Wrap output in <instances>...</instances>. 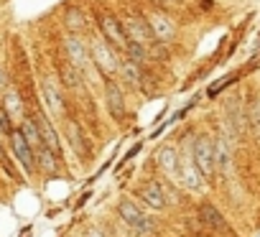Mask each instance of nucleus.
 <instances>
[{
    "instance_id": "nucleus-17",
    "label": "nucleus",
    "mask_w": 260,
    "mask_h": 237,
    "mask_svg": "<svg viewBox=\"0 0 260 237\" xmlns=\"http://www.w3.org/2000/svg\"><path fill=\"white\" fill-rule=\"evenodd\" d=\"M21 136L26 138V143L34 148V153L41 148V133H39V125H36V120H34V117H23V120H21Z\"/></svg>"
},
{
    "instance_id": "nucleus-1",
    "label": "nucleus",
    "mask_w": 260,
    "mask_h": 237,
    "mask_svg": "<svg viewBox=\"0 0 260 237\" xmlns=\"http://www.w3.org/2000/svg\"><path fill=\"white\" fill-rule=\"evenodd\" d=\"M117 214L130 224V229H133L136 234H143L146 237V234H153V229H156V222L148 214H143V209H138V204L130 201V199H120Z\"/></svg>"
},
{
    "instance_id": "nucleus-19",
    "label": "nucleus",
    "mask_w": 260,
    "mask_h": 237,
    "mask_svg": "<svg viewBox=\"0 0 260 237\" xmlns=\"http://www.w3.org/2000/svg\"><path fill=\"white\" fill-rule=\"evenodd\" d=\"M0 107L8 112V117H21V115H23V102H21L18 92H13V89H8V92L3 94V102H0Z\"/></svg>"
},
{
    "instance_id": "nucleus-5",
    "label": "nucleus",
    "mask_w": 260,
    "mask_h": 237,
    "mask_svg": "<svg viewBox=\"0 0 260 237\" xmlns=\"http://www.w3.org/2000/svg\"><path fill=\"white\" fill-rule=\"evenodd\" d=\"M122 28L127 33V41H133V44H151L153 41V31H151V23L148 18L143 16H127L122 21Z\"/></svg>"
},
{
    "instance_id": "nucleus-26",
    "label": "nucleus",
    "mask_w": 260,
    "mask_h": 237,
    "mask_svg": "<svg viewBox=\"0 0 260 237\" xmlns=\"http://www.w3.org/2000/svg\"><path fill=\"white\" fill-rule=\"evenodd\" d=\"M84 237H102V232H97V229H89Z\"/></svg>"
},
{
    "instance_id": "nucleus-8",
    "label": "nucleus",
    "mask_w": 260,
    "mask_h": 237,
    "mask_svg": "<svg viewBox=\"0 0 260 237\" xmlns=\"http://www.w3.org/2000/svg\"><path fill=\"white\" fill-rule=\"evenodd\" d=\"M176 171H179V176H181V184H184L189 191H202L204 179L199 176V171H197V166H194L191 158L179 156V166H176Z\"/></svg>"
},
{
    "instance_id": "nucleus-23",
    "label": "nucleus",
    "mask_w": 260,
    "mask_h": 237,
    "mask_svg": "<svg viewBox=\"0 0 260 237\" xmlns=\"http://www.w3.org/2000/svg\"><path fill=\"white\" fill-rule=\"evenodd\" d=\"M125 54H127V59H130V61L143 64V61H146V56H148V49H146V46H141V44H133V41H130V44H127V49H125Z\"/></svg>"
},
{
    "instance_id": "nucleus-4",
    "label": "nucleus",
    "mask_w": 260,
    "mask_h": 237,
    "mask_svg": "<svg viewBox=\"0 0 260 237\" xmlns=\"http://www.w3.org/2000/svg\"><path fill=\"white\" fill-rule=\"evenodd\" d=\"M89 56H92V64L100 69V74L105 77V79H112L115 74H117V56H115V51L102 41V39H94L92 44H89Z\"/></svg>"
},
{
    "instance_id": "nucleus-20",
    "label": "nucleus",
    "mask_w": 260,
    "mask_h": 237,
    "mask_svg": "<svg viewBox=\"0 0 260 237\" xmlns=\"http://www.w3.org/2000/svg\"><path fill=\"white\" fill-rule=\"evenodd\" d=\"M36 163H39V168H44L46 174H56V168H59V156H54L51 151H46L44 146L36 151Z\"/></svg>"
},
{
    "instance_id": "nucleus-7",
    "label": "nucleus",
    "mask_w": 260,
    "mask_h": 237,
    "mask_svg": "<svg viewBox=\"0 0 260 237\" xmlns=\"http://www.w3.org/2000/svg\"><path fill=\"white\" fill-rule=\"evenodd\" d=\"M11 148H13V156H16V158L21 161V166L26 168V174H34V168H36V153H34V148L26 143V138L21 136L18 128L11 133Z\"/></svg>"
},
{
    "instance_id": "nucleus-3",
    "label": "nucleus",
    "mask_w": 260,
    "mask_h": 237,
    "mask_svg": "<svg viewBox=\"0 0 260 237\" xmlns=\"http://www.w3.org/2000/svg\"><path fill=\"white\" fill-rule=\"evenodd\" d=\"M191 161H194V166H197V171H199V176L204 179V181H209L212 176H214V146H212V141L207 138V136H199L197 141H194V148H191Z\"/></svg>"
},
{
    "instance_id": "nucleus-21",
    "label": "nucleus",
    "mask_w": 260,
    "mask_h": 237,
    "mask_svg": "<svg viewBox=\"0 0 260 237\" xmlns=\"http://www.w3.org/2000/svg\"><path fill=\"white\" fill-rule=\"evenodd\" d=\"M67 28L72 31V36H79L84 31V13L79 8H69L67 11Z\"/></svg>"
},
{
    "instance_id": "nucleus-16",
    "label": "nucleus",
    "mask_w": 260,
    "mask_h": 237,
    "mask_svg": "<svg viewBox=\"0 0 260 237\" xmlns=\"http://www.w3.org/2000/svg\"><path fill=\"white\" fill-rule=\"evenodd\" d=\"M156 161H158V166H161V171H164V174H169V176H174V174H176L179 156H176V151H174L171 146H161V148H158V153H156Z\"/></svg>"
},
{
    "instance_id": "nucleus-15",
    "label": "nucleus",
    "mask_w": 260,
    "mask_h": 237,
    "mask_svg": "<svg viewBox=\"0 0 260 237\" xmlns=\"http://www.w3.org/2000/svg\"><path fill=\"white\" fill-rule=\"evenodd\" d=\"M148 23H151L153 39H158V41H171V39H174V33H176L174 23H171L166 16H156V18H151Z\"/></svg>"
},
{
    "instance_id": "nucleus-9",
    "label": "nucleus",
    "mask_w": 260,
    "mask_h": 237,
    "mask_svg": "<svg viewBox=\"0 0 260 237\" xmlns=\"http://www.w3.org/2000/svg\"><path fill=\"white\" fill-rule=\"evenodd\" d=\"M36 125H39V133H41V146L46 151H51L54 156H61V143H59V136H56V128L46 120L44 115H36L34 117Z\"/></svg>"
},
{
    "instance_id": "nucleus-12",
    "label": "nucleus",
    "mask_w": 260,
    "mask_h": 237,
    "mask_svg": "<svg viewBox=\"0 0 260 237\" xmlns=\"http://www.w3.org/2000/svg\"><path fill=\"white\" fill-rule=\"evenodd\" d=\"M117 72L122 74V79L130 84V87H143V66L130 61V59H122L117 64Z\"/></svg>"
},
{
    "instance_id": "nucleus-10",
    "label": "nucleus",
    "mask_w": 260,
    "mask_h": 237,
    "mask_svg": "<svg viewBox=\"0 0 260 237\" xmlns=\"http://www.w3.org/2000/svg\"><path fill=\"white\" fill-rule=\"evenodd\" d=\"M138 191H141V199H143V204H146L148 209H153V212H164V209H166V194H164V186H161V184L148 181V184H143Z\"/></svg>"
},
{
    "instance_id": "nucleus-24",
    "label": "nucleus",
    "mask_w": 260,
    "mask_h": 237,
    "mask_svg": "<svg viewBox=\"0 0 260 237\" xmlns=\"http://www.w3.org/2000/svg\"><path fill=\"white\" fill-rule=\"evenodd\" d=\"M227 161H230V153H227V143H224V138H219V141L214 143V166L224 168V166H227Z\"/></svg>"
},
{
    "instance_id": "nucleus-14",
    "label": "nucleus",
    "mask_w": 260,
    "mask_h": 237,
    "mask_svg": "<svg viewBox=\"0 0 260 237\" xmlns=\"http://www.w3.org/2000/svg\"><path fill=\"white\" fill-rule=\"evenodd\" d=\"M67 136H69V141H72L74 151L79 153V158H89V143H87V138H84L82 128H79L74 120H69V123H67Z\"/></svg>"
},
{
    "instance_id": "nucleus-18",
    "label": "nucleus",
    "mask_w": 260,
    "mask_h": 237,
    "mask_svg": "<svg viewBox=\"0 0 260 237\" xmlns=\"http://www.w3.org/2000/svg\"><path fill=\"white\" fill-rule=\"evenodd\" d=\"M44 97H46V105L54 110V112H64V97H61V87L54 84L51 79L44 82Z\"/></svg>"
},
{
    "instance_id": "nucleus-13",
    "label": "nucleus",
    "mask_w": 260,
    "mask_h": 237,
    "mask_svg": "<svg viewBox=\"0 0 260 237\" xmlns=\"http://www.w3.org/2000/svg\"><path fill=\"white\" fill-rule=\"evenodd\" d=\"M199 217H202V222H204L209 229H214V232H224V229H227L224 217H222L219 209L212 207V204H202V207H199Z\"/></svg>"
},
{
    "instance_id": "nucleus-11",
    "label": "nucleus",
    "mask_w": 260,
    "mask_h": 237,
    "mask_svg": "<svg viewBox=\"0 0 260 237\" xmlns=\"http://www.w3.org/2000/svg\"><path fill=\"white\" fill-rule=\"evenodd\" d=\"M105 99H107L110 112L115 115V120H122V115H125V97H122V89H120L117 82L107 79V84H105Z\"/></svg>"
},
{
    "instance_id": "nucleus-2",
    "label": "nucleus",
    "mask_w": 260,
    "mask_h": 237,
    "mask_svg": "<svg viewBox=\"0 0 260 237\" xmlns=\"http://www.w3.org/2000/svg\"><path fill=\"white\" fill-rule=\"evenodd\" d=\"M97 21H100V33H102V41L112 49V51H125L127 49V33H125V28H122V23L112 16V13H107V11H102L100 16H97Z\"/></svg>"
},
{
    "instance_id": "nucleus-6",
    "label": "nucleus",
    "mask_w": 260,
    "mask_h": 237,
    "mask_svg": "<svg viewBox=\"0 0 260 237\" xmlns=\"http://www.w3.org/2000/svg\"><path fill=\"white\" fill-rule=\"evenodd\" d=\"M67 56H69V64H72L79 74H84L87 66L92 64L89 46L82 41V36H69V39H67Z\"/></svg>"
},
{
    "instance_id": "nucleus-22",
    "label": "nucleus",
    "mask_w": 260,
    "mask_h": 237,
    "mask_svg": "<svg viewBox=\"0 0 260 237\" xmlns=\"http://www.w3.org/2000/svg\"><path fill=\"white\" fill-rule=\"evenodd\" d=\"M59 77H61V84H64V87H69V89H74V87L79 84V72H77L72 64L59 66Z\"/></svg>"
},
{
    "instance_id": "nucleus-25",
    "label": "nucleus",
    "mask_w": 260,
    "mask_h": 237,
    "mask_svg": "<svg viewBox=\"0 0 260 237\" xmlns=\"http://www.w3.org/2000/svg\"><path fill=\"white\" fill-rule=\"evenodd\" d=\"M6 87H8V77H6L3 69H0V92H6Z\"/></svg>"
}]
</instances>
